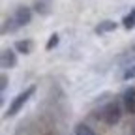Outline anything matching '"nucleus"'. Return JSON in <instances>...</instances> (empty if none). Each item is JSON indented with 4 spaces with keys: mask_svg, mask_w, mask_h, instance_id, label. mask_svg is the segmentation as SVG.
Returning a JSON list of instances; mask_svg holds the SVG:
<instances>
[{
    "mask_svg": "<svg viewBox=\"0 0 135 135\" xmlns=\"http://www.w3.org/2000/svg\"><path fill=\"white\" fill-rule=\"evenodd\" d=\"M34 92H36V86H34V84H32V86H28L25 92H21V94L17 96V98L11 101V103H9V109L6 111V116H15L17 113H19V111L25 107L26 101L32 98V94H34Z\"/></svg>",
    "mask_w": 135,
    "mask_h": 135,
    "instance_id": "1",
    "label": "nucleus"
},
{
    "mask_svg": "<svg viewBox=\"0 0 135 135\" xmlns=\"http://www.w3.org/2000/svg\"><path fill=\"white\" fill-rule=\"evenodd\" d=\"M101 118H103V122L109 124V126H114L120 122L122 118V109L120 105L116 103V101H111V103H107L103 107V111H101Z\"/></svg>",
    "mask_w": 135,
    "mask_h": 135,
    "instance_id": "2",
    "label": "nucleus"
},
{
    "mask_svg": "<svg viewBox=\"0 0 135 135\" xmlns=\"http://www.w3.org/2000/svg\"><path fill=\"white\" fill-rule=\"evenodd\" d=\"M13 17H15V21L19 23V26H25V25H28L32 21V9L26 8V6H19Z\"/></svg>",
    "mask_w": 135,
    "mask_h": 135,
    "instance_id": "3",
    "label": "nucleus"
},
{
    "mask_svg": "<svg viewBox=\"0 0 135 135\" xmlns=\"http://www.w3.org/2000/svg\"><path fill=\"white\" fill-rule=\"evenodd\" d=\"M0 64H2L4 70H8V68H13V66L17 64L15 51H11V49H4V51H2V56H0Z\"/></svg>",
    "mask_w": 135,
    "mask_h": 135,
    "instance_id": "4",
    "label": "nucleus"
},
{
    "mask_svg": "<svg viewBox=\"0 0 135 135\" xmlns=\"http://www.w3.org/2000/svg\"><path fill=\"white\" fill-rule=\"evenodd\" d=\"M124 105L129 114H135V88H128L124 92Z\"/></svg>",
    "mask_w": 135,
    "mask_h": 135,
    "instance_id": "5",
    "label": "nucleus"
},
{
    "mask_svg": "<svg viewBox=\"0 0 135 135\" xmlns=\"http://www.w3.org/2000/svg\"><path fill=\"white\" fill-rule=\"evenodd\" d=\"M116 28H118V25H116L114 21H109V19H107V21H101V23L94 28V32L98 34V36H101V34H107V32H114Z\"/></svg>",
    "mask_w": 135,
    "mask_h": 135,
    "instance_id": "6",
    "label": "nucleus"
},
{
    "mask_svg": "<svg viewBox=\"0 0 135 135\" xmlns=\"http://www.w3.org/2000/svg\"><path fill=\"white\" fill-rule=\"evenodd\" d=\"M15 49H17V53H21V55H28V53H32V49H34L32 40H19V41L15 43Z\"/></svg>",
    "mask_w": 135,
    "mask_h": 135,
    "instance_id": "7",
    "label": "nucleus"
},
{
    "mask_svg": "<svg viewBox=\"0 0 135 135\" xmlns=\"http://www.w3.org/2000/svg\"><path fill=\"white\" fill-rule=\"evenodd\" d=\"M51 4H53V0H36V4H34V9L41 15H47L51 11Z\"/></svg>",
    "mask_w": 135,
    "mask_h": 135,
    "instance_id": "8",
    "label": "nucleus"
},
{
    "mask_svg": "<svg viewBox=\"0 0 135 135\" xmlns=\"http://www.w3.org/2000/svg\"><path fill=\"white\" fill-rule=\"evenodd\" d=\"M21 26H19V23H17L15 21V17H9V19L4 23V26H2V34H11V32H17V30H19Z\"/></svg>",
    "mask_w": 135,
    "mask_h": 135,
    "instance_id": "9",
    "label": "nucleus"
},
{
    "mask_svg": "<svg viewBox=\"0 0 135 135\" xmlns=\"http://www.w3.org/2000/svg\"><path fill=\"white\" fill-rule=\"evenodd\" d=\"M122 25H124V28L126 30H131V28H135V8L122 19Z\"/></svg>",
    "mask_w": 135,
    "mask_h": 135,
    "instance_id": "10",
    "label": "nucleus"
},
{
    "mask_svg": "<svg viewBox=\"0 0 135 135\" xmlns=\"http://www.w3.org/2000/svg\"><path fill=\"white\" fill-rule=\"evenodd\" d=\"M75 135H96L94 129L86 124H77L75 126Z\"/></svg>",
    "mask_w": 135,
    "mask_h": 135,
    "instance_id": "11",
    "label": "nucleus"
},
{
    "mask_svg": "<svg viewBox=\"0 0 135 135\" xmlns=\"http://www.w3.org/2000/svg\"><path fill=\"white\" fill-rule=\"evenodd\" d=\"M58 41H60V38H58V34H51V38H49V41H47V45H45V49L47 51H53L56 45H58Z\"/></svg>",
    "mask_w": 135,
    "mask_h": 135,
    "instance_id": "12",
    "label": "nucleus"
},
{
    "mask_svg": "<svg viewBox=\"0 0 135 135\" xmlns=\"http://www.w3.org/2000/svg\"><path fill=\"white\" fill-rule=\"evenodd\" d=\"M124 79H126V81H129V79H135V66H129L128 70H126V73H124Z\"/></svg>",
    "mask_w": 135,
    "mask_h": 135,
    "instance_id": "13",
    "label": "nucleus"
},
{
    "mask_svg": "<svg viewBox=\"0 0 135 135\" xmlns=\"http://www.w3.org/2000/svg\"><path fill=\"white\" fill-rule=\"evenodd\" d=\"M0 88H2V92L8 88V77H6V75H2V77H0Z\"/></svg>",
    "mask_w": 135,
    "mask_h": 135,
    "instance_id": "14",
    "label": "nucleus"
},
{
    "mask_svg": "<svg viewBox=\"0 0 135 135\" xmlns=\"http://www.w3.org/2000/svg\"><path fill=\"white\" fill-rule=\"evenodd\" d=\"M131 135H135V124L131 126Z\"/></svg>",
    "mask_w": 135,
    "mask_h": 135,
    "instance_id": "15",
    "label": "nucleus"
},
{
    "mask_svg": "<svg viewBox=\"0 0 135 135\" xmlns=\"http://www.w3.org/2000/svg\"><path fill=\"white\" fill-rule=\"evenodd\" d=\"M131 49H133V51H135V45H131Z\"/></svg>",
    "mask_w": 135,
    "mask_h": 135,
    "instance_id": "16",
    "label": "nucleus"
}]
</instances>
